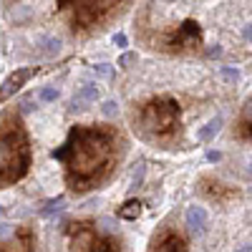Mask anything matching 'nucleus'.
I'll list each match as a JSON object with an SVG mask.
<instances>
[{
  "label": "nucleus",
  "instance_id": "nucleus-15",
  "mask_svg": "<svg viewBox=\"0 0 252 252\" xmlns=\"http://www.w3.org/2000/svg\"><path fill=\"white\" fill-rule=\"evenodd\" d=\"M220 124H222V121H220V116H217V119H212V121H207V124L202 126V129L197 131V139H199V141H212V136L220 131Z\"/></svg>",
  "mask_w": 252,
  "mask_h": 252
},
{
  "label": "nucleus",
  "instance_id": "nucleus-11",
  "mask_svg": "<svg viewBox=\"0 0 252 252\" xmlns=\"http://www.w3.org/2000/svg\"><path fill=\"white\" fill-rule=\"evenodd\" d=\"M232 134L237 139H242V141H252V96L245 101V106H242V111H240V116L235 121Z\"/></svg>",
  "mask_w": 252,
  "mask_h": 252
},
{
  "label": "nucleus",
  "instance_id": "nucleus-8",
  "mask_svg": "<svg viewBox=\"0 0 252 252\" xmlns=\"http://www.w3.org/2000/svg\"><path fill=\"white\" fill-rule=\"evenodd\" d=\"M199 192H202L204 197H209L212 202H220V204L232 202V199L240 194L235 187H227V184H222V182L215 179V177H202V179H199Z\"/></svg>",
  "mask_w": 252,
  "mask_h": 252
},
{
  "label": "nucleus",
  "instance_id": "nucleus-14",
  "mask_svg": "<svg viewBox=\"0 0 252 252\" xmlns=\"http://www.w3.org/2000/svg\"><path fill=\"white\" fill-rule=\"evenodd\" d=\"M139 215H141V202L139 199H129L119 207V217H124V220H136Z\"/></svg>",
  "mask_w": 252,
  "mask_h": 252
},
{
  "label": "nucleus",
  "instance_id": "nucleus-23",
  "mask_svg": "<svg viewBox=\"0 0 252 252\" xmlns=\"http://www.w3.org/2000/svg\"><path fill=\"white\" fill-rule=\"evenodd\" d=\"M242 35H245V38H247V40H252V23H250V26H245V28H242Z\"/></svg>",
  "mask_w": 252,
  "mask_h": 252
},
{
  "label": "nucleus",
  "instance_id": "nucleus-21",
  "mask_svg": "<svg viewBox=\"0 0 252 252\" xmlns=\"http://www.w3.org/2000/svg\"><path fill=\"white\" fill-rule=\"evenodd\" d=\"M114 43H116L119 48H124V46H126V35H124V33H116V35H114Z\"/></svg>",
  "mask_w": 252,
  "mask_h": 252
},
{
  "label": "nucleus",
  "instance_id": "nucleus-16",
  "mask_svg": "<svg viewBox=\"0 0 252 252\" xmlns=\"http://www.w3.org/2000/svg\"><path fill=\"white\" fill-rule=\"evenodd\" d=\"M222 78H224L227 83H237V81H240V73L232 71V68H222Z\"/></svg>",
  "mask_w": 252,
  "mask_h": 252
},
{
  "label": "nucleus",
  "instance_id": "nucleus-4",
  "mask_svg": "<svg viewBox=\"0 0 252 252\" xmlns=\"http://www.w3.org/2000/svg\"><path fill=\"white\" fill-rule=\"evenodd\" d=\"M152 43H154L152 48H159L164 53L184 56V53H199L204 46V35H202V28L197 20H184V23L157 35Z\"/></svg>",
  "mask_w": 252,
  "mask_h": 252
},
{
  "label": "nucleus",
  "instance_id": "nucleus-10",
  "mask_svg": "<svg viewBox=\"0 0 252 252\" xmlns=\"http://www.w3.org/2000/svg\"><path fill=\"white\" fill-rule=\"evenodd\" d=\"M38 73V68L35 66H31V68H18V71H13L3 83H0V103H5L15 91H20V89H23L26 86V83L33 78Z\"/></svg>",
  "mask_w": 252,
  "mask_h": 252
},
{
  "label": "nucleus",
  "instance_id": "nucleus-24",
  "mask_svg": "<svg viewBox=\"0 0 252 252\" xmlns=\"http://www.w3.org/2000/svg\"><path fill=\"white\" fill-rule=\"evenodd\" d=\"M207 159H209V161H220L222 157H220V152H209V154H207Z\"/></svg>",
  "mask_w": 252,
  "mask_h": 252
},
{
  "label": "nucleus",
  "instance_id": "nucleus-6",
  "mask_svg": "<svg viewBox=\"0 0 252 252\" xmlns=\"http://www.w3.org/2000/svg\"><path fill=\"white\" fill-rule=\"evenodd\" d=\"M71 252H121V240L114 235H101L91 220H78L68 224Z\"/></svg>",
  "mask_w": 252,
  "mask_h": 252
},
{
  "label": "nucleus",
  "instance_id": "nucleus-9",
  "mask_svg": "<svg viewBox=\"0 0 252 252\" xmlns=\"http://www.w3.org/2000/svg\"><path fill=\"white\" fill-rule=\"evenodd\" d=\"M149 252H189V245L177 229H161L152 240Z\"/></svg>",
  "mask_w": 252,
  "mask_h": 252
},
{
  "label": "nucleus",
  "instance_id": "nucleus-17",
  "mask_svg": "<svg viewBox=\"0 0 252 252\" xmlns=\"http://www.w3.org/2000/svg\"><path fill=\"white\" fill-rule=\"evenodd\" d=\"M61 204H63V197H56V199H51V202H48V207L43 209V215H51V212H58V209H61Z\"/></svg>",
  "mask_w": 252,
  "mask_h": 252
},
{
  "label": "nucleus",
  "instance_id": "nucleus-22",
  "mask_svg": "<svg viewBox=\"0 0 252 252\" xmlns=\"http://www.w3.org/2000/svg\"><path fill=\"white\" fill-rule=\"evenodd\" d=\"M96 73H101V76H111L109 66H103V63H101V66H96Z\"/></svg>",
  "mask_w": 252,
  "mask_h": 252
},
{
  "label": "nucleus",
  "instance_id": "nucleus-12",
  "mask_svg": "<svg viewBox=\"0 0 252 252\" xmlns=\"http://www.w3.org/2000/svg\"><path fill=\"white\" fill-rule=\"evenodd\" d=\"M187 227L192 229V232L202 235L204 229H207V212H204V207H189L187 209Z\"/></svg>",
  "mask_w": 252,
  "mask_h": 252
},
{
  "label": "nucleus",
  "instance_id": "nucleus-7",
  "mask_svg": "<svg viewBox=\"0 0 252 252\" xmlns=\"http://www.w3.org/2000/svg\"><path fill=\"white\" fill-rule=\"evenodd\" d=\"M35 235L28 224L15 227L8 240H0V252H35Z\"/></svg>",
  "mask_w": 252,
  "mask_h": 252
},
{
  "label": "nucleus",
  "instance_id": "nucleus-5",
  "mask_svg": "<svg viewBox=\"0 0 252 252\" xmlns=\"http://www.w3.org/2000/svg\"><path fill=\"white\" fill-rule=\"evenodd\" d=\"M58 5L61 10H71V31L83 35L111 20L126 3H58Z\"/></svg>",
  "mask_w": 252,
  "mask_h": 252
},
{
  "label": "nucleus",
  "instance_id": "nucleus-19",
  "mask_svg": "<svg viewBox=\"0 0 252 252\" xmlns=\"http://www.w3.org/2000/svg\"><path fill=\"white\" fill-rule=\"evenodd\" d=\"M136 61V53H124L121 58H119V66L121 68H129V63H134Z\"/></svg>",
  "mask_w": 252,
  "mask_h": 252
},
{
  "label": "nucleus",
  "instance_id": "nucleus-2",
  "mask_svg": "<svg viewBox=\"0 0 252 252\" xmlns=\"http://www.w3.org/2000/svg\"><path fill=\"white\" fill-rule=\"evenodd\" d=\"M33 161L31 136L18 111H5L0 116V189L20 182Z\"/></svg>",
  "mask_w": 252,
  "mask_h": 252
},
{
  "label": "nucleus",
  "instance_id": "nucleus-1",
  "mask_svg": "<svg viewBox=\"0 0 252 252\" xmlns=\"http://www.w3.org/2000/svg\"><path fill=\"white\" fill-rule=\"evenodd\" d=\"M124 154V136L111 124H76L53 159L63 164L71 192L86 194L106 182Z\"/></svg>",
  "mask_w": 252,
  "mask_h": 252
},
{
  "label": "nucleus",
  "instance_id": "nucleus-13",
  "mask_svg": "<svg viewBox=\"0 0 252 252\" xmlns=\"http://www.w3.org/2000/svg\"><path fill=\"white\" fill-rule=\"evenodd\" d=\"M98 98V89L96 86H83L76 96H73V109H86V103Z\"/></svg>",
  "mask_w": 252,
  "mask_h": 252
},
{
  "label": "nucleus",
  "instance_id": "nucleus-20",
  "mask_svg": "<svg viewBox=\"0 0 252 252\" xmlns=\"http://www.w3.org/2000/svg\"><path fill=\"white\" fill-rule=\"evenodd\" d=\"M56 98H58L56 89H43V91H40V101H56Z\"/></svg>",
  "mask_w": 252,
  "mask_h": 252
},
{
  "label": "nucleus",
  "instance_id": "nucleus-3",
  "mask_svg": "<svg viewBox=\"0 0 252 252\" xmlns=\"http://www.w3.org/2000/svg\"><path fill=\"white\" fill-rule=\"evenodd\" d=\"M134 131L159 144H174L182 136V111L172 96H154L139 103L131 114Z\"/></svg>",
  "mask_w": 252,
  "mask_h": 252
},
{
  "label": "nucleus",
  "instance_id": "nucleus-25",
  "mask_svg": "<svg viewBox=\"0 0 252 252\" xmlns=\"http://www.w3.org/2000/svg\"><path fill=\"white\" fill-rule=\"evenodd\" d=\"M250 172H252V164H250Z\"/></svg>",
  "mask_w": 252,
  "mask_h": 252
},
{
  "label": "nucleus",
  "instance_id": "nucleus-18",
  "mask_svg": "<svg viewBox=\"0 0 252 252\" xmlns=\"http://www.w3.org/2000/svg\"><path fill=\"white\" fill-rule=\"evenodd\" d=\"M103 114H106V116H116L119 114V106H116V101H106V103H103V109H101Z\"/></svg>",
  "mask_w": 252,
  "mask_h": 252
}]
</instances>
